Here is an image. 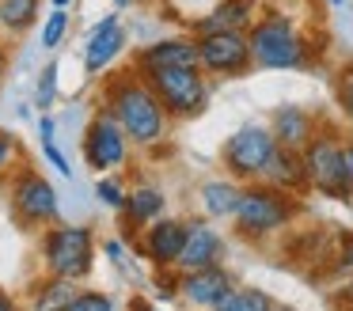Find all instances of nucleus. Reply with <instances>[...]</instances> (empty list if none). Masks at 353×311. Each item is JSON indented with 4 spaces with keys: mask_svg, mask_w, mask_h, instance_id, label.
Segmentation results:
<instances>
[{
    "mask_svg": "<svg viewBox=\"0 0 353 311\" xmlns=\"http://www.w3.org/2000/svg\"><path fill=\"white\" fill-rule=\"evenodd\" d=\"M342 144L345 141H338V137H312L300 156H304V174H307V182H312L315 190L350 201V190H345V167H342Z\"/></svg>",
    "mask_w": 353,
    "mask_h": 311,
    "instance_id": "nucleus-8",
    "label": "nucleus"
},
{
    "mask_svg": "<svg viewBox=\"0 0 353 311\" xmlns=\"http://www.w3.org/2000/svg\"><path fill=\"white\" fill-rule=\"evenodd\" d=\"M54 137H57V126H54V118H50V110H46L39 118V141L46 144V141H54Z\"/></svg>",
    "mask_w": 353,
    "mask_h": 311,
    "instance_id": "nucleus-33",
    "label": "nucleus"
},
{
    "mask_svg": "<svg viewBox=\"0 0 353 311\" xmlns=\"http://www.w3.org/2000/svg\"><path fill=\"white\" fill-rule=\"evenodd\" d=\"M224 254V239L216 228L201 224V220H190L186 224V243H183V254H179V270L190 273V270H201V265H216Z\"/></svg>",
    "mask_w": 353,
    "mask_h": 311,
    "instance_id": "nucleus-14",
    "label": "nucleus"
},
{
    "mask_svg": "<svg viewBox=\"0 0 353 311\" xmlns=\"http://www.w3.org/2000/svg\"><path fill=\"white\" fill-rule=\"evenodd\" d=\"M345 300L353 303V273H350V288H345Z\"/></svg>",
    "mask_w": 353,
    "mask_h": 311,
    "instance_id": "nucleus-37",
    "label": "nucleus"
},
{
    "mask_svg": "<svg viewBox=\"0 0 353 311\" xmlns=\"http://www.w3.org/2000/svg\"><path fill=\"white\" fill-rule=\"evenodd\" d=\"M95 197H99L107 209L122 212L125 209V197H130V194L122 190V182H118V179H99V182H95Z\"/></svg>",
    "mask_w": 353,
    "mask_h": 311,
    "instance_id": "nucleus-27",
    "label": "nucleus"
},
{
    "mask_svg": "<svg viewBox=\"0 0 353 311\" xmlns=\"http://www.w3.org/2000/svg\"><path fill=\"white\" fill-rule=\"evenodd\" d=\"M42 0H0V30L4 34H23L39 23Z\"/></svg>",
    "mask_w": 353,
    "mask_h": 311,
    "instance_id": "nucleus-19",
    "label": "nucleus"
},
{
    "mask_svg": "<svg viewBox=\"0 0 353 311\" xmlns=\"http://www.w3.org/2000/svg\"><path fill=\"white\" fill-rule=\"evenodd\" d=\"M334 95H338V106H342V114L353 121V61L338 72V80H334Z\"/></svg>",
    "mask_w": 353,
    "mask_h": 311,
    "instance_id": "nucleus-28",
    "label": "nucleus"
},
{
    "mask_svg": "<svg viewBox=\"0 0 353 311\" xmlns=\"http://www.w3.org/2000/svg\"><path fill=\"white\" fill-rule=\"evenodd\" d=\"M133 4V0H114V8H130Z\"/></svg>",
    "mask_w": 353,
    "mask_h": 311,
    "instance_id": "nucleus-39",
    "label": "nucleus"
},
{
    "mask_svg": "<svg viewBox=\"0 0 353 311\" xmlns=\"http://www.w3.org/2000/svg\"><path fill=\"white\" fill-rule=\"evenodd\" d=\"M239 197H243V190L236 182H205L201 186V205L209 217H236Z\"/></svg>",
    "mask_w": 353,
    "mask_h": 311,
    "instance_id": "nucleus-20",
    "label": "nucleus"
},
{
    "mask_svg": "<svg viewBox=\"0 0 353 311\" xmlns=\"http://www.w3.org/2000/svg\"><path fill=\"white\" fill-rule=\"evenodd\" d=\"M107 110L122 121L125 137L141 148L156 144L168 129V110L141 72H122L107 83Z\"/></svg>",
    "mask_w": 353,
    "mask_h": 311,
    "instance_id": "nucleus-1",
    "label": "nucleus"
},
{
    "mask_svg": "<svg viewBox=\"0 0 353 311\" xmlns=\"http://www.w3.org/2000/svg\"><path fill=\"white\" fill-rule=\"evenodd\" d=\"M4 72H8V50H4V42H0V83H4Z\"/></svg>",
    "mask_w": 353,
    "mask_h": 311,
    "instance_id": "nucleus-35",
    "label": "nucleus"
},
{
    "mask_svg": "<svg viewBox=\"0 0 353 311\" xmlns=\"http://www.w3.org/2000/svg\"><path fill=\"white\" fill-rule=\"evenodd\" d=\"M289 217H292V201H289V194H281V186H274V182H270V186L243 190V197H239V205H236V228L243 235H251V239H259V235H266V232H277Z\"/></svg>",
    "mask_w": 353,
    "mask_h": 311,
    "instance_id": "nucleus-5",
    "label": "nucleus"
},
{
    "mask_svg": "<svg viewBox=\"0 0 353 311\" xmlns=\"http://www.w3.org/2000/svg\"><path fill=\"white\" fill-rule=\"evenodd\" d=\"M198 53H201V68L216 76H239L251 65V38L243 30H209L198 38Z\"/></svg>",
    "mask_w": 353,
    "mask_h": 311,
    "instance_id": "nucleus-10",
    "label": "nucleus"
},
{
    "mask_svg": "<svg viewBox=\"0 0 353 311\" xmlns=\"http://www.w3.org/2000/svg\"><path fill=\"white\" fill-rule=\"evenodd\" d=\"M16 137H12V133H4V129H0V171H4V167H8V159L12 156H16Z\"/></svg>",
    "mask_w": 353,
    "mask_h": 311,
    "instance_id": "nucleus-30",
    "label": "nucleus"
},
{
    "mask_svg": "<svg viewBox=\"0 0 353 311\" xmlns=\"http://www.w3.org/2000/svg\"><path fill=\"white\" fill-rule=\"evenodd\" d=\"M179 65H201L198 42L190 38H160V42L145 46L133 61L137 72H152V68H179Z\"/></svg>",
    "mask_w": 353,
    "mask_h": 311,
    "instance_id": "nucleus-15",
    "label": "nucleus"
},
{
    "mask_svg": "<svg viewBox=\"0 0 353 311\" xmlns=\"http://www.w3.org/2000/svg\"><path fill=\"white\" fill-rule=\"evenodd\" d=\"M148 88L160 95L163 110L171 118H198L209 103V83L201 76V65H179V68H152L141 72Z\"/></svg>",
    "mask_w": 353,
    "mask_h": 311,
    "instance_id": "nucleus-4",
    "label": "nucleus"
},
{
    "mask_svg": "<svg viewBox=\"0 0 353 311\" xmlns=\"http://www.w3.org/2000/svg\"><path fill=\"white\" fill-rule=\"evenodd\" d=\"M213 311H274V303H270V296L259 292V288H232Z\"/></svg>",
    "mask_w": 353,
    "mask_h": 311,
    "instance_id": "nucleus-23",
    "label": "nucleus"
},
{
    "mask_svg": "<svg viewBox=\"0 0 353 311\" xmlns=\"http://www.w3.org/2000/svg\"><path fill=\"white\" fill-rule=\"evenodd\" d=\"M274 311H289V308H274Z\"/></svg>",
    "mask_w": 353,
    "mask_h": 311,
    "instance_id": "nucleus-42",
    "label": "nucleus"
},
{
    "mask_svg": "<svg viewBox=\"0 0 353 311\" xmlns=\"http://www.w3.org/2000/svg\"><path fill=\"white\" fill-rule=\"evenodd\" d=\"M54 103H57V61H50L39 72V80H34V106L46 114Z\"/></svg>",
    "mask_w": 353,
    "mask_h": 311,
    "instance_id": "nucleus-24",
    "label": "nucleus"
},
{
    "mask_svg": "<svg viewBox=\"0 0 353 311\" xmlns=\"http://www.w3.org/2000/svg\"><path fill=\"white\" fill-rule=\"evenodd\" d=\"M125 42H130V34H125L122 19H118L114 12L103 15V19L92 27L88 42H84V68H88L92 76H95V72H107V68L125 53Z\"/></svg>",
    "mask_w": 353,
    "mask_h": 311,
    "instance_id": "nucleus-11",
    "label": "nucleus"
},
{
    "mask_svg": "<svg viewBox=\"0 0 353 311\" xmlns=\"http://www.w3.org/2000/svg\"><path fill=\"white\" fill-rule=\"evenodd\" d=\"M42 262L50 277L84 281L95 265V239L84 224H57L42 235Z\"/></svg>",
    "mask_w": 353,
    "mask_h": 311,
    "instance_id": "nucleus-2",
    "label": "nucleus"
},
{
    "mask_svg": "<svg viewBox=\"0 0 353 311\" xmlns=\"http://www.w3.org/2000/svg\"><path fill=\"white\" fill-rule=\"evenodd\" d=\"M65 311H114V296L107 292H92V288H84V292L72 296V303Z\"/></svg>",
    "mask_w": 353,
    "mask_h": 311,
    "instance_id": "nucleus-26",
    "label": "nucleus"
},
{
    "mask_svg": "<svg viewBox=\"0 0 353 311\" xmlns=\"http://www.w3.org/2000/svg\"><path fill=\"white\" fill-rule=\"evenodd\" d=\"M65 30H69V12H65V8H54V12L46 15V23H42V50H57Z\"/></svg>",
    "mask_w": 353,
    "mask_h": 311,
    "instance_id": "nucleus-25",
    "label": "nucleus"
},
{
    "mask_svg": "<svg viewBox=\"0 0 353 311\" xmlns=\"http://www.w3.org/2000/svg\"><path fill=\"white\" fill-rule=\"evenodd\" d=\"M338 270L353 273V235H345V239H342V250H338Z\"/></svg>",
    "mask_w": 353,
    "mask_h": 311,
    "instance_id": "nucleus-32",
    "label": "nucleus"
},
{
    "mask_svg": "<svg viewBox=\"0 0 353 311\" xmlns=\"http://www.w3.org/2000/svg\"><path fill=\"white\" fill-rule=\"evenodd\" d=\"M232 288H236V281H232V273L221 270V265H201V270L183 273V281H179L183 300H190L194 308H216Z\"/></svg>",
    "mask_w": 353,
    "mask_h": 311,
    "instance_id": "nucleus-12",
    "label": "nucleus"
},
{
    "mask_svg": "<svg viewBox=\"0 0 353 311\" xmlns=\"http://www.w3.org/2000/svg\"><path fill=\"white\" fill-rule=\"evenodd\" d=\"M247 23H251V0H224L216 12H209L201 23H194V27L201 30V34H209V30H243Z\"/></svg>",
    "mask_w": 353,
    "mask_h": 311,
    "instance_id": "nucleus-17",
    "label": "nucleus"
},
{
    "mask_svg": "<svg viewBox=\"0 0 353 311\" xmlns=\"http://www.w3.org/2000/svg\"><path fill=\"white\" fill-rule=\"evenodd\" d=\"M163 205H168V201H163V194H160V190H156V186H137V190H133V194L130 197H125V217H130V224H152V220H160L163 217Z\"/></svg>",
    "mask_w": 353,
    "mask_h": 311,
    "instance_id": "nucleus-18",
    "label": "nucleus"
},
{
    "mask_svg": "<svg viewBox=\"0 0 353 311\" xmlns=\"http://www.w3.org/2000/svg\"><path fill=\"white\" fill-rule=\"evenodd\" d=\"M270 133H274L277 148L304 152V144L315 137V126H312V118H307L300 106H281V110L274 114V126H270Z\"/></svg>",
    "mask_w": 353,
    "mask_h": 311,
    "instance_id": "nucleus-16",
    "label": "nucleus"
},
{
    "mask_svg": "<svg viewBox=\"0 0 353 311\" xmlns=\"http://www.w3.org/2000/svg\"><path fill=\"white\" fill-rule=\"evenodd\" d=\"M103 250H107L114 262H122V243H118V239H107V243H103Z\"/></svg>",
    "mask_w": 353,
    "mask_h": 311,
    "instance_id": "nucleus-34",
    "label": "nucleus"
},
{
    "mask_svg": "<svg viewBox=\"0 0 353 311\" xmlns=\"http://www.w3.org/2000/svg\"><path fill=\"white\" fill-rule=\"evenodd\" d=\"M0 311H19V308H16V300H12V296L0 292Z\"/></svg>",
    "mask_w": 353,
    "mask_h": 311,
    "instance_id": "nucleus-36",
    "label": "nucleus"
},
{
    "mask_svg": "<svg viewBox=\"0 0 353 311\" xmlns=\"http://www.w3.org/2000/svg\"><path fill=\"white\" fill-rule=\"evenodd\" d=\"M50 4H54V8H69L72 0H50Z\"/></svg>",
    "mask_w": 353,
    "mask_h": 311,
    "instance_id": "nucleus-38",
    "label": "nucleus"
},
{
    "mask_svg": "<svg viewBox=\"0 0 353 311\" xmlns=\"http://www.w3.org/2000/svg\"><path fill=\"white\" fill-rule=\"evenodd\" d=\"M183 243H186V224L183 220H171V217H160L148 224V232L141 235V247H145L148 262L168 270V265L179 262L183 254Z\"/></svg>",
    "mask_w": 353,
    "mask_h": 311,
    "instance_id": "nucleus-13",
    "label": "nucleus"
},
{
    "mask_svg": "<svg viewBox=\"0 0 353 311\" xmlns=\"http://www.w3.org/2000/svg\"><path fill=\"white\" fill-rule=\"evenodd\" d=\"M327 4H345V0H327Z\"/></svg>",
    "mask_w": 353,
    "mask_h": 311,
    "instance_id": "nucleus-40",
    "label": "nucleus"
},
{
    "mask_svg": "<svg viewBox=\"0 0 353 311\" xmlns=\"http://www.w3.org/2000/svg\"><path fill=\"white\" fill-rule=\"evenodd\" d=\"M141 311H156V308H141Z\"/></svg>",
    "mask_w": 353,
    "mask_h": 311,
    "instance_id": "nucleus-41",
    "label": "nucleus"
},
{
    "mask_svg": "<svg viewBox=\"0 0 353 311\" xmlns=\"http://www.w3.org/2000/svg\"><path fill=\"white\" fill-rule=\"evenodd\" d=\"M130 137H125L122 121L114 118V114L103 106L99 114H92V121H88L84 129V159L92 171H118V167L125 163V156H130Z\"/></svg>",
    "mask_w": 353,
    "mask_h": 311,
    "instance_id": "nucleus-7",
    "label": "nucleus"
},
{
    "mask_svg": "<svg viewBox=\"0 0 353 311\" xmlns=\"http://www.w3.org/2000/svg\"><path fill=\"white\" fill-rule=\"evenodd\" d=\"M57 190L50 186V179H42L39 171H23L12 182V212L23 220L27 228L54 224L57 220Z\"/></svg>",
    "mask_w": 353,
    "mask_h": 311,
    "instance_id": "nucleus-9",
    "label": "nucleus"
},
{
    "mask_svg": "<svg viewBox=\"0 0 353 311\" xmlns=\"http://www.w3.org/2000/svg\"><path fill=\"white\" fill-rule=\"evenodd\" d=\"M277 156V141L266 126H243L224 141V167L236 179H259Z\"/></svg>",
    "mask_w": 353,
    "mask_h": 311,
    "instance_id": "nucleus-6",
    "label": "nucleus"
},
{
    "mask_svg": "<svg viewBox=\"0 0 353 311\" xmlns=\"http://www.w3.org/2000/svg\"><path fill=\"white\" fill-rule=\"evenodd\" d=\"M42 156H46L50 163H54V171H57V174H65V179H72V167H69V159L61 156V148H57V141H46V144H42Z\"/></svg>",
    "mask_w": 353,
    "mask_h": 311,
    "instance_id": "nucleus-29",
    "label": "nucleus"
},
{
    "mask_svg": "<svg viewBox=\"0 0 353 311\" xmlns=\"http://www.w3.org/2000/svg\"><path fill=\"white\" fill-rule=\"evenodd\" d=\"M342 167H345V190H350V197H353V141L342 144Z\"/></svg>",
    "mask_w": 353,
    "mask_h": 311,
    "instance_id": "nucleus-31",
    "label": "nucleus"
},
{
    "mask_svg": "<svg viewBox=\"0 0 353 311\" xmlns=\"http://www.w3.org/2000/svg\"><path fill=\"white\" fill-rule=\"evenodd\" d=\"M266 179L274 182V186H300V182H307L304 156H300V152H289V148H277V156H274V163H270Z\"/></svg>",
    "mask_w": 353,
    "mask_h": 311,
    "instance_id": "nucleus-22",
    "label": "nucleus"
},
{
    "mask_svg": "<svg viewBox=\"0 0 353 311\" xmlns=\"http://www.w3.org/2000/svg\"><path fill=\"white\" fill-rule=\"evenodd\" d=\"M247 38H251V61L262 68H300L307 61V46L289 15H262L259 23H251Z\"/></svg>",
    "mask_w": 353,
    "mask_h": 311,
    "instance_id": "nucleus-3",
    "label": "nucleus"
},
{
    "mask_svg": "<svg viewBox=\"0 0 353 311\" xmlns=\"http://www.w3.org/2000/svg\"><path fill=\"white\" fill-rule=\"evenodd\" d=\"M77 281H65V277H50L46 285L34 292L31 300V311H65L72 303V296H77Z\"/></svg>",
    "mask_w": 353,
    "mask_h": 311,
    "instance_id": "nucleus-21",
    "label": "nucleus"
}]
</instances>
